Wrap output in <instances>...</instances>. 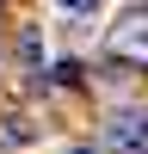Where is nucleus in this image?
<instances>
[{
  "label": "nucleus",
  "mask_w": 148,
  "mask_h": 154,
  "mask_svg": "<svg viewBox=\"0 0 148 154\" xmlns=\"http://www.w3.org/2000/svg\"><path fill=\"white\" fill-rule=\"evenodd\" d=\"M105 136H111V148H123V154H148V105L142 111H117V117L105 123Z\"/></svg>",
  "instance_id": "f257e3e1"
},
{
  "label": "nucleus",
  "mask_w": 148,
  "mask_h": 154,
  "mask_svg": "<svg viewBox=\"0 0 148 154\" xmlns=\"http://www.w3.org/2000/svg\"><path fill=\"white\" fill-rule=\"evenodd\" d=\"M111 49H117V56H148V12H130V19L111 31Z\"/></svg>",
  "instance_id": "f03ea898"
},
{
  "label": "nucleus",
  "mask_w": 148,
  "mask_h": 154,
  "mask_svg": "<svg viewBox=\"0 0 148 154\" xmlns=\"http://www.w3.org/2000/svg\"><path fill=\"white\" fill-rule=\"evenodd\" d=\"M31 136H37L31 117H6V142H31Z\"/></svg>",
  "instance_id": "7ed1b4c3"
},
{
  "label": "nucleus",
  "mask_w": 148,
  "mask_h": 154,
  "mask_svg": "<svg viewBox=\"0 0 148 154\" xmlns=\"http://www.w3.org/2000/svg\"><path fill=\"white\" fill-rule=\"evenodd\" d=\"M56 6H68V12H93L99 0H56Z\"/></svg>",
  "instance_id": "20e7f679"
},
{
  "label": "nucleus",
  "mask_w": 148,
  "mask_h": 154,
  "mask_svg": "<svg viewBox=\"0 0 148 154\" xmlns=\"http://www.w3.org/2000/svg\"><path fill=\"white\" fill-rule=\"evenodd\" d=\"M74 154H99V148H74Z\"/></svg>",
  "instance_id": "39448f33"
}]
</instances>
